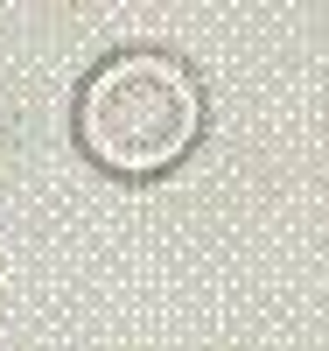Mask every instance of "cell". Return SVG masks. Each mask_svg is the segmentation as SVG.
Returning a JSON list of instances; mask_svg holds the SVG:
<instances>
[{"label":"cell","instance_id":"cell-1","mask_svg":"<svg viewBox=\"0 0 329 351\" xmlns=\"http://www.w3.org/2000/svg\"><path fill=\"white\" fill-rule=\"evenodd\" d=\"M203 127L196 71L168 49H119L84 77L77 92V134L105 169L119 176H161L189 155Z\"/></svg>","mask_w":329,"mask_h":351}]
</instances>
